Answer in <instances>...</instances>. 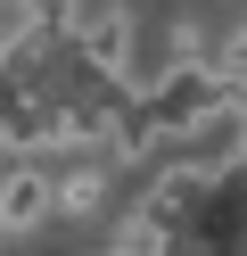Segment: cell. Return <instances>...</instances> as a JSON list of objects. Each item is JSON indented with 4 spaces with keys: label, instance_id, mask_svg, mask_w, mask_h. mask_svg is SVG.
<instances>
[{
    "label": "cell",
    "instance_id": "1",
    "mask_svg": "<svg viewBox=\"0 0 247 256\" xmlns=\"http://www.w3.org/2000/svg\"><path fill=\"white\" fill-rule=\"evenodd\" d=\"M66 42H74V58H82V74H99L107 91H132V8H74V25H66Z\"/></svg>",
    "mask_w": 247,
    "mask_h": 256
},
{
    "label": "cell",
    "instance_id": "2",
    "mask_svg": "<svg viewBox=\"0 0 247 256\" xmlns=\"http://www.w3.org/2000/svg\"><path fill=\"white\" fill-rule=\"evenodd\" d=\"M41 223H49L41 157H8V174H0V232H41Z\"/></svg>",
    "mask_w": 247,
    "mask_h": 256
},
{
    "label": "cell",
    "instance_id": "3",
    "mask_svg": "<svg viewBox=\"0 0 247 256\" xmlns=\"http://www.w3.org/2000/svg\"><path fill=\"white\" fill-rule=\"evenodd\" d=\"M107 182H115V174L99 166V157H82V166H66V174H49V215H66V223H82V215H99V206H107Z\"/></svg>",
    "mask_w": 247,
    "mask_h": 256
},
{
    "label": "cell",
    "instance_id": "4",
    "mask_svg": "<svg viewBox=\"0 0 247 256\" xmlns=\"http://www.w3.org/2000/svg\"><path fill=\"white\" fill-rule=\"evenodd\" d=\"M107 256H173V223H157V215L140 206V215L115 223V248H107Z\"/></svg>",
    "mask_w": 247,
    "mask_h": 256
},
{
    "label": "cell",
    "instance_id": "5",
    "mask_svg": "<svg viewBox=\"0 0 247 256\" xmlns=\"http://www.w3.org/2000/svg\"><path fill=\"white\" fill-rule=\"evenodd\" d=\"M74 8H91V0H74Z\"/></svg>",
    "mask_w": 247,
    "mask_h": 256
}]
</instances>
